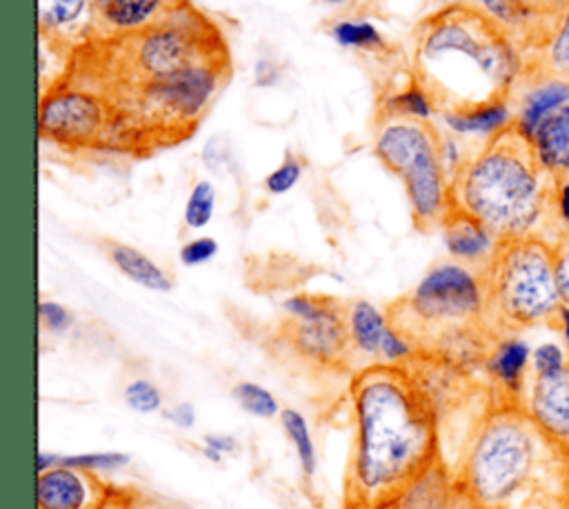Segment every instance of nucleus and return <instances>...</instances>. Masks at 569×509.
I'll list each match as a JSON object with an SVG mask.
<instances>
[{"mask_svg":"<svg viewBox=\"0 0 569 509\" xmlns=\"http://www.w3.org/2000/svg\"><path fill=\"white\" fill-rule=\"evenodd\" d=\"M356 442L347 473L349 509H385L438 453L425 391L400 367L376 365L351 385Z\"/></svg>","mask_w":569,"mask_h":509,"instance_id":"obj_1","label":"nucleus"},{"mask_svg":"<svg viewBox=\"0 0 569 509\" xmlns=\"http://www.w3.org/2000/svg\"><path fill=\"white\" fill-rule=\"evenodd\" d=\"M456 480L485 509H569V449L520 407H491Z\"/></svg>","mask_w":569,"mask_h":509,"instance_id":"obj_2","label":"nucleus"},{"mask_svg":"<svg viewBox=\"0 0 569 509\" xmlns=\"http://www.w3.org/2000/svg\"><path fill=\"white\" fill-rule=\"evenodd\" d=\"M553 196L556 178L513 124L467 156L451 178V207L478 218L498 240L542 238L553 244L562 233Z\"/></svg>","mask_w":569,"mask_h":509,"instance_id":"obj_3","label":"nucleus"},{"mask_svg":"<svg viewBox=\"0 0 569 509\" xmlns=\"http://www.w3.org/2000/svg\"><path fill=\"white\" fill-rule=\"evenodd\" d=\"M422 87L442 111L507 100L522 64L511 33L473 7H447L425 22L418 42Z\"/></svg>","mask_w":569,"mask_h":509,"instance_id":"obj_4","label":"nucleus"},{"mask_svg":"<svg viewBox=\"0 0 569 509\" xmlns=\"http://www.w3.org/2000/svg\"><path fill=\"white\" fill-rule=\"evenodd\" d=\"M480 276L487 298L485 318L498 338L533 327L556 329L562 298L551 242L542 238L500 240Z\"/></svg>","mask_w":569,"mask_h":509,"instance_id":"obj_5","label":"nucleus"},{"mask_svg":"<svg viewBox=\"0 0 569 509\" xmlns=\"http://www.w3.org/2000/svg\"><path fill=\"white\" fill-rule=\"evenodd\" d=\"M376 158L407 189L411 220L420 231L442 227L451 209V182L440 160V136L425 120L389 118L373 144Z\"/></svg>","mask_w":569,"mask_h":509,"instance_id":"obj_6","label":"nucleus"},{"mask_svg":"<svg viewBox=\"0 0 569 509\" xmlns=\"http://www.w3.org/2000/svg\"><path fill=\"white\" fill-rule=\"evenodd\" d=\"M518 407L569 449V347L562 340L531 349Z\"/></svg>","mask_w":569,"mask_h":509,"instance_id":"obj_7","label":"nucleus"},{"mask_svg":"<svg viewBox=\"0 0 569 509\" xmlns=\"http://www.w3.org/2000/svg\"><path fill=\"white\" fill-rule=\"evenodd\" d=\"M287 313V336L296 351L313 362L333 365L347 358V311L325 296L296 293L282 302Z\"/></svg>","mask_w":569,"mask_h":509,"instance_id":"obj_8","label":"nucleus"},{"mask_svg":"<svg viewBox=\"0 0 569 509\" xmlns=\"http://www.w3.org/2000/svg\"><path fill=\"white\" fill-rule=\"evenodd\" d=\"M109 124L107 107L87 91L67 89L42 100L40 133L67 147H82L98 140Z\"/></svg>","mask_w":569,"mask_h":509,"instance_id":"obj_9","label":"nucleus"},{"mask_svg":"<svg viewBox=\"0 0 569 509\" xmlns=\"http://www.w3.org/2000/svg\"><path fill=\"white\" fill-rule=\"evenodd\" d=\"M111 498L109 487L93 471L58 465L38 473V509H104Z\"/></svg>","mask_w":569,"mask_h":509,"instance_id":"obj_10","label":"nucleus"},{"mask_svg":"<svg viewBox=\"0 0 569 509\" xmlns=\"http://www.w3.org/2000/svg\"><path fill=\"white\" fill-rule=\"evenodd\" d=\"M531 347L520 333L502 336L493 342L485 358V371L493 387V407L516 405L520 400V391L529 371Z\"/></svg>","mask_w":569,"mask_h":509,"instance_id":"obj_11","label":"nucleus"},{"mask_svg":"<svg viewBox=\"0 0 569 509\" xmlns=\"http://www.w3.org/2000/svg\"><path fill=\"white\" fill-rule=\"evenodd\" d=\"M442 240L447 253L476 271H482L493 258L500 240L473 216L451 207L442 222Z\"/></svg>","mask_w":569,"mask_h":509,"instance_id":"obj_12","label":"nucleus"},{"mask_svg":"<svg viewBox=\"0 0 569 509\" xmlns=\"http://www.w3.org/2000/svg\"><path fill=\"white\" fill-rule=\"evenodd\" d=\"M458 493V480L440 456L416 473L385 509H449Z\"/></svg>","mask_w":569,"mask_h":509,"instance_id":"obj_13","label":"nucleus"},{"mask_svg":"<svg viewBox=\"0 0 569 509\" xmlns=\"http://www.w3.org/2000/svg\"><path fill=\"white\" fill-rule=\"evenodd\" d=\"M565 104H569V78L542 73V78L531 82L520 96L513 127L531 140L536 129Z\"/></svg>","mask_w":569,"mask_h":509,"instance_id":"obj_14","label":"nucleus"},{"mask_svg":"<svg viewBox=\"0 0 569 509\" xmlns=\"http://www.w3.org/2000/svg\"><path fill=\"white\" fill-rule=\"evenodd\" d=\"M540 167L551 178L569 173V104L551 113L529 140Z\"/></svg>","mask_w":569,"mask_h":509,"instance_id":"obj_15","label":"nucleus"},{"mask_svg":"<svg viewBox=\"0 0 569 509\" xmlns=\"http://www.w3.org/2000/svg\"><path fill=\"white\" fill-rule=\"evenodd\" d=\"M485 13L509 29H527L538 20L551 31L556 18L569 0H476Z\"/></svg>","mask_w":569,"mask_h":509,"instance_id":"obj_16","label":"nucleus"},{"mask_svg":"<svg viewBox=\"0 0 569 509\" xmlns=\"http://www.w3.org/2000/svg\"><path fill=\"white\" fill-rule=\"evenodd\" d=\"M516 113L507 100L485 102L469 109L442 111V122L456 136H485L487 140L513 124Z\"/></svg>","mask_w":569,"mask_h":509,"instance_id":"obj_17","label":"nucleus"},{"mask_svg":"<svg viewBox=\"0 0 569 509\" xmlns=\"http://www.w3.org/2000/svg\"><path fill=\"white\" fill-rule=\"evenodd\" d=\"M391 327V320L371 302L356 300L347 307V336L349 351L360 353L367 360H378L380 342Z\"/></svg>","mask_w":569,"mask_h":509,"instance_id":"obj_18","label":"nucleus"},{"mask_svg":"<svg viewBox=\"0 0 569 509\" xmlns=\"http://www.w3.org/2000/svg\"><path fill=\"white\" fill-rule=\"evenodd\" d=\"M104 249H107L111 265L131 282L144 287V289H151V291H160V293L171 291V287H173L171 276L140 249L118 242V240H107Z\"/></svg>","mask_w":569,"mask_h":509,"instance_id":"obj_19","label":"nucleus"},{"mask_svg":"<svg viewBox=\"0 0 569 509\" xmlns=\"http://www.w3.org/2000/svg\"><path fill=\"white\" fill-rule=\"evenodd\" d=\"M162 4L164 0H96V11L111 31L131 33L153 24Z\"/></svg>","mask_w":569,"mask_h":509,"instance_id":"obj_20","label":"nucleus"},{"mask_svg":"<svg viewBox=\"0 0 569 509\" xmlns=\"http://www.w3.org/2000/svg\"><path fill=\"white\" fill-rule=\"evenodd\" d=\"M540 73L569 78V2L556 18L549 36L540 44Z\"/></svg>","mask_w":569,"mask_h":509,"instance_id":"obj_21","label":"nucleus"},{"mask_svg":"<svg viewBox=\"0 0 569 509\" xmlns=\"http://www.w3.org/2000/svg\"><path fill=\"white\" fill-rule=\"evenodd\" d=\"M278 418H280V425L287 433V438L293 445V451H296L302 473L313 476L316 467H318V453H316V445H313L307 418L298 409H291V407H284Z\"/></svg>","mask_w":569,"mask_h":509,"instance_id":"obj_22","label":"nucleus"},{"mask_svg":"<svg viewBox=\"0 0 569 509\" xmlns=\"http://www.w3.org/2000/svg\"><path fill=\"white\" fill-rule=\"evenodd\" d=\"M331 38L347 49H360V51H385L387 42L382 33L376 29V24L367 20H338L331 24Z\"/></svg>","mask_w":569,"mask_h":509,"instance_id":"obj_23","label":"nucleus"},{"mask_svg":"<svg viewBox=\"0 0 569 509\" xmlns=\"http://www.w3.org/2000/svg\"><path fill=\"white\" fill-rule=\"evenodd\" d=\"M231 393H233L236 402L240 405V409L247 411L249 416L267 420V418L280 416V411H282L278 400H276V396L267 387H262L258 382L240 380V382L233 385Z\"/></svg>","mask_w":569,"mask_h":509,"instance_id":"obj_24","label":"nucleus"},{"mask_svg":"<svg viewBox=\"0 0 569 509\" xmlns=\"http://www.w3.org/2000/svg\"><path fill=\"white\" fill-rule=\"evenodd\" d=\"M387 109H389L391 118H413V120L429 122V118L433 113V100L420 82H413L405 91L391 96Z\"/></svg>","mask_w":569,"mask_h":509,"instance_id":"obj_25","label":"nucleus"},{"mask_svg":"<svg viewBox=\"0 0 569 509\" xmlns=\"http://www.w3.org/2000/svg\"><path fill=\"white\" fill-rule=\"evenodd\" d=\"M213 209H216V189L211 182L200 180L189 191V198H187L184 211H182V220L189 229H202L211 222Z\"/></svg>","mask_w":569,"mask_h":509,"instance_id":"obj_26","label":"nucleus"},{"mask_svg":"<svg viewBox=\"0 0 569 509\" xmlns=\"http://www.w3.org/2000/svg\"><path fill=\"white\" fill-rule=\"evenodd\" d=\"M89 0H38V22L40 29H64L76 22Z\"/></svg>","mask_w":569,"mask_h":509,"instance_id":"obj_27","label":"nucleus"},{"mask_svg":"<svg viewBox=\"0 0 569 509\" xmlns=\"http://www.w3.org/2000/svg\"><path fill=\"white\" fill-rule=\"evenodd\" d=\"M58 465L82 469V471H118L129 465V456L120 451H91V453H71L58 456Z\"/></svg>","mask_w":569,"mask_h":509,"instance_id":"obj_28","label":"nucleus"},{"mask_svg":"<svg viewBox=\"0 0 569 509\" xmlns=\"http://www.w3.org/2000/svg\"><path fill=\"white\" fill-rule=\"evenodd\" d=\"M124 402L131 411L149 416V413H158L162 409V393L160 389L147 380V378H133L124 385Z\"/></svg>","mask_w":569,"mask_h":509,"instance_id":"obj_29","label":"nucleus"},{"mask_svg":"<svg viewBox=\"0 0 569 509\" xmlns=\"http://www.w3.org/2000/svg\"><path fill=\"white\" fill-rule=\"evenodd\" d=\"M413 356V340L409 333H405L402 329H398L396 325H391L380 342V351H378V360L380 365H389V367H400L402 362H407Z\"/></svg>","mask_w":569,"mask_h":509,"instance_id":"obj_30","label":"nucleus"},{"mask_svg":"<svg viewBox=\"0 0 569 509\" xmlns=\"http://www.w3.org/2000/svg\"><path fill=\"white\" fill-rule=\"evenodd\" d=\"M300 176H302V162L293 153H287L282 162L264 178V189L271 196H282L296 187Z\"/></svg>","mask_w":569,"mask_h":509,"instance_id":"obj_31","label":"nucleus"},{"mask_svg":"<svg viewBox=\"0 0 569 509\" xmlns=\"http://www.w3.org/2000/svg\"><path fill=\"white\" fill-rule=\"evenodd\" d=\"M216 253H218V240H213L211 236H200V238L187 240L180 247V262L184 267H198L209 262Z\"/></svg>","mask_w":569,"mask_h":509,"instance_id":"obj_32","label":"nucleus"},{"mask_svg":"<svg viewBox=\"0 0 569 509\" xmlns=\"http://www.w3.org/2000/svg\"><path fill=\"white\" fill-rule=\"evenodd\" d=\"M553 256H556L558 291H560L562 305L569 307V227L553 242Z\"/></svg>","mask_w":569,"mask_h":509,"instance_id":"obj_33","label":"nucleus"},{"mask_svg":"<svg viewBox=\"0 0 569 509\" xmlns=\"http://www.w3.org/2000/svg\"><path fill=\"white\" fill-rule=\"evenodd\" d=\"M38 318H40L42 327L51 333H64L73 322L69 309L56 300H42L38 305Z\"/></svg>","mask_w":569,"mask_h":509,"instance_id":"obj_34","label":"nucleus"},{"mask_svg":"<svg viewBox=\"0 0 569 509\" xmlns=\"http://www.w3.org/2000/svg\"><path fill=\"white\" fill-rule=\"evenodd\" d=\"M236 449H238L236 440L227 433H207L202 438V456L211 462H222V458L233 453Z\"/></svg>","mask_w":569,"mask_h":509,"instance_id":"obj_35","label":"nucleus"},{"mask_svg":"<svg viewBox=\"0 0 569 509\" xmlns=\"http://www.w3.org/2000/svg\"><path fill=\"white\" fill-rule=\"evenodd\" d=\"M553 207H556V218L565 231L569 227V173L556 180Z\"/></svg>","mask_w":569,"mask_h":509,"instance_id":"obj_36","label":"nucleus"},{"mask_svg":"<svg viewBox=\"0 0 569 509\" xmlns=\"http://www.w3.org/2000/svg\"><path fill=\"white\" fill-rule=\"evenodd\" d=\"M162 416L180 429H191L196 422V409L191 402H176V405L162 409Z\"/></svg>","mask_w":569,"mask_h":509,"instance_id":"obj_37","label":"nucleus"},{"mask_svg":"<svg viewBox=\"0 0 569 509\" xmlns=\"http://www.w3.org/2000/svg\"><path fill=\"white\" fill-rule=\"evenodd\" d=\"M449 509H485L480 502H476L467 491H462L460 487H458V493H456V498H453V502H451V507Z\"/></svg>","mask_w":569,"mask_h":509,"instance_id":"obj_38","label":"nucleus"},{"mask_svg":"<svg viewBox=\"0 0 569 509\" xmlns=\"http://www.w3.org/2000/svg\"><path fill=\"white\" fill-rule=\"evenodd\" d=\"M58 456H60V453L38 451V456H36V469H38V473H42V471H49V469L58 467Z\"/></svg>","mask_w":569,"mask_h":509,"instance_id":"obj_39","label":"nucleus"},{"mask_svg":"<svg viewBox=\"0 0 569 509\" xmlns=\"http://www.w3.org/2000/svg\"><path fill=\"white\" fill-rule=\"evenodd\" d=\"M553 331H558L560 333V338H562V342L569 347V307H565L562 305V309H560V313H558V322H556V329Z\"/></svg>","mask_w":569,"mask_h":509,"instance_id":"obj_40","label":"nucleus"},{"mask_svg":"<svg viewBox=\"0 0 569 509\" xmlns=\"http://www.w3.org/2000/svg\"><path fill=\"white\" fill-rule=\"evenodd\" d=\"M104 509H127V505H124V502H120V500H113V498H111V500H109V505H107Z\"/></svg>","mask_w":569,"mask_h":509,"instance_id":"obj_41","label":"nucleus"},{"mask_svg":"<svg viewBox=\"0 0 569 509\" xmlns=\"http://www.w3.org/2000/svg\"><path fill=\"white\" fill-rule=\"evenodd\" d=\"M322 2H327V4H342V2H347V0H322Z\"/></svg>","mask_w":569,"mask_h":509,"instance_id":"obj_42","label":"nucleus"}]
</instances>
